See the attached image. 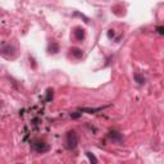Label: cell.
Here are the masks:
<instances>
[{"instance_id": "obj_11", "label": "cell", "mask_w": 164, "mask_h": 164, "mask_svg": "<svg viewBox=\"0 0 164 164\" xmlns=\"http://www.w3.org/2000/svg\"><path fill=\"white\" fill-rule=\"evenodd\" d=\"M46 92H48V95H46V101H50V100L53 99V90L49 89Z\"/></svg>"}, {"instance_id": "obj_9", "label": "cell", "mask_w": 164, "mask_h": 164, "mask_svg": "<svg viewBox=\"0 0 164 164\" xmlns=\"http://www.w3.org/2000/svg\"><path fill=\"white\" fill-rule=\"evenodd\" d=\"M86 156L89 158V160H90L91 163H98V161H99V160L96 159V156H95L92 153H89V151H87V153H86Z\"/></svg>"}, {"instance_id": "obj_12", "label": "cell", "mask_w": 164, "mask_h": 164, "mask_svg": "<svg viewBox=\"0 0 164 164\" xmlns=\"http://www.w3.org/2000/svg\"><path fill=\"white\" fill-rule=\"evenodd\" d=\"M81 114H82V113H79V112H74V113H72V114H71V117H72L73 119H77V118H79V117H81Z\"/></svg>"}, {"instance_id": "obj_4", "label": "cell", "mask_w": 164, "mask_h": 164, "mask_svg": "<svg viewBox=\"0 0 164 164\" xmlns=\"http://www.w3.org/2000/svg\"><path fill=\"white\" fill-rule=\"evenodd\" d=\"M73 36L76 37L77 41H82L86 36V31L82 28V27H76L74 31H73Z\"/></svg>"}, {"instance_id": "obj_1", "label": "cell", "mask_w": 164, "mask_h": 164, "mask_svg": "<svg viewBox=\"0 0 164 164\" xmlns=\"http://www.w3.org/2000/svg\"><path fill=\"white\" fill-rule=\"evenodd\" d=\"M64 146L68 150H74L78 146V135L76 131L71 130L68 131L65 135V141H64Z\"/></svg>"}, {"instance_id": "obj_6", "label": "cell", "mask_w": 164, "mask_h": 164, "mask_svg": "<svg viewBox=\"0 0 164 164\" xmlns=\"http://www.w3.org/2000/svg\"><path fill=\"white\" fill-rule=\"evenodd\" d=\"M69 51H71V55L76 59H81L84 57V51H82V49H79V48H72Z\"/></svg>"}, {"instance_id": "obj_7", "label": "cell", "mask_w": 164, "mask_h": 164, "mask_svg": "<svg viewBox=\"0 0 164 164\" xmlns=\"http://www.w3.org/2000/svg\"><path fill=\"white\" fill-rule=\"evenodd\" d=\"M48 51H49L50 54H57V53L59 51V45L55 43V41H51V43H49Z\"/></svg>"}, {"instance_id": "obj_10", "label": "cell", "mask_w": 164, "mask_h": 164, "mask_svg": "<svg viewBox=\"0 0 164 164\" xmlns=\"http://www.w3.org/2000/svg\"><path fill=\"white\" fill-rule=\"evenodd\" d=\"M74 16H79V17L82 18V19L85 21V23H89V22H90V19H89V18H87V17H86L85 14H82V13H79V12H77V10L74 12Z\"/></svg>"}, {"instance_id": "obj_14", "label": "cell", "mask_w": 164, "mask_h": 164, "mask_svg": "<svg viewBox=\"0 0 164 164\" xmlns=\"http://www.w3.org/2000/svg\"><path fill=\"white\" fill-rule=\"evenodd\" d=\"M108 37H109V38L114 37V31H113V30H109V31H108Z\"/></svg>"}, {"instance_id": "obj_3", "label": "cell", "mask_w": 164, "mask_h": 164, "mask_svg": "<svg viewBox=\"0 0 164 164\" xmlns=\"http://www.w3.org/2000/svg\"><path fill=\"white\" fill-rule=\"evenodd\" d=\"M108 137L110 139V141H113L114 144H118V145L123 144V136H122V133H120V132H118V131H115V130H113V131H109V133H108Z\"/></svg>"}, {"instance_id": "obj_2", "label": "cell", "mask_w": 164, "mask_h": 164, "mask_svg": "<svg viewBox=\"0 0 164 164\" xmlns=\"http://www.w3.org/2000/svg\"><path fill=\"white\" fill-rule=\"evenodd\" d=\"M32 150H35V151L38 153V154H44V153L49 151L50 146L46 142H44V141H35L32 144Z\"/></svg>"}, {"instance_id": "obj_13", "label": "cell", "mask_w": 164, "mask_h": 164, "mask_svg": "<svg viewBox=\"0 0 164 164\" xmlns=\"http://www.w3.org/2000/svg\"><path fill=\"white\" fill-rule=\"evenodd\" d=\"M156 30H158V33H159V35H161V36L164 35V27H163V26H159Z\"/></svg>"}, {"instance_id": "obj_5", "label": "cell", "mask_w": 164, "mask_h": 164, "mask_svg": "<svg viewBox=\"0 0 164 164\" xmlns=\"http://www.w3.org/2000/svg\"><path fill=\"white\" fill-rule=\"evenodd\" d=\"M108 106V105H106ZM106 106H99V108H81L79 112L82 113H89V114H94V113H98V112H101L104 108Z\"/></svg>"}, {"instance_id": "obj_8", "label": "cell", "mask_w": 164, "mask_h": 164, "mask_svg": "<svg viewBox=\"0 0 164 164\" xmlns=\"http://www.w3.org/2000/svg\"><path fill=\"white\" fill-rule=\"evenodd\" d=\"M133 77H135V81L137 82L139 85H144V84H145V78H144L141 74H139V73H135V76H133Z\"/></svg>"}]
</instances>
